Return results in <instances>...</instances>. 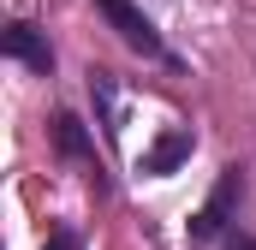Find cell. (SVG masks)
<instances>
[{
    "mask_svg": "<svg viewBox=\"0 0 256 250\" xmlns=\"http://www.w3.org/2000/svg\"><path fill=\"white\" fill-rule=\"evenodd\" d=\"M96 12L108 18V30L126 42L131 54H143V60H155V66H173L179 72V54L161 42V30H155V18L137 6V0H96Z\"/></svg>",
    "mask_w": 256,
    "mask_h": 250,
    "instance_id": "6da1fadb",
    "label": "cell"
},
{
    "mask_svg": "<svg viewBox=\"0 0 256 250\" xmlns=\"http://www.w3.org/2000/svg\"><path fill=\"white\" fill-rule=\"evenodd\" d=\"M238 196H244V167L232 161V167H220V179H214V190H208V202L191 214V226H185V238H191V250H208L226 238V226H232V214H238Z\"/></svg>",
    "mask_w": 256,
    "mask_h": 250,
    "instance_id": "7a4b0ae2",
    "label": "cell"
},
{
    "mask_svg": "<svg viewBox=\"0 0 256 250\" xmlns=\"http://www.w3.org/2000/svg\"><path fill=\"white\" fill-rule=\"evenodd\" d=\"M48 137H54V155H60V161H72V167H90L96 190H108V179H102V161H96V137L84 131V120H78L72 108H54Z\"/></svg>",
    "mask_w": 256,
    "mask_h": 250,
    "instance_id": "3957f363",
    "label": "cell"
},
{
    "mask_svg": "<svg viewBox=\"0 0 256 250\" xmlns=\"http://www.w3.org/2000/svg\"><path fill=\"white\" fill-rule=\"evenodd\" d=\"M0 48H6V60L30 66L36 78H48V72H54V48H48V36H42L30 18H12V24H6V36H0Z\"/></svg>",
    "mask_w": 256,
    "mask_h": 250,
    "instance_id": "277c9868",
    "label": "cell"
},
{
    "mask_svg": "<svg viewBox=\"0 0 256 250\" xmlns=\"http://www.w3.org/2000/svg\"><path fill=\"white\" fill-rule=\"evenodd\" d=\"M191 155H196L191 125H173V131H161V137H155V143L143 149V173H155V179H161V173H179V167H185Z\"/></svg>",
    "mask_w": 256,
    "mask_h": 250,
    "instance_id": "5b68a950",
    "label": "cell"
},
{
    "mask_svg": "<svg viewBox=\"0 0 256 250\" xmlns=\"http://www.w3.org/2000/svg\"><path fill=\"white\" fill-rule=\"evenodd\" d=\"M90 102H96V120H102L108 137L126 131V125H120V78H114V72H102V66L90 72Z\"/></svg>",
    "mask_w": 256,
    "mask_h": 250,
    "instance_id": "8992f818",
    "label": "cell"
},
{
    "mask_svg": "<svg viewBox=\"0 0 256 250\" xmlns=\"http://www.w3.org/2000/svg\"><path fill=\"white\" fill-rule=\"evenodd\" d=\"M42 250H84V238H78L72 226H60V232H54V238H48V244H42Z\"/></svg>",
    "mask_w": 256,
    "mask_h": 250,
    "instance_id": "52a82bcc",
    "label": "cell"
},
{
    "mask_svg": "<svg viewBox=\"0 0 256 250\" xmlns=\"http://www.w3.org/2000/svg\"><path fill=\"white\" fill-rule=\"evenodd\" d=\"M226 250H256V238H244V232H238V238H232Z\"/></svg>",
    "mask_w": 256,
    "mask_h": 250,
    "instance_id": "ba28073f",
    "label": "cell"
}]
</instances>
